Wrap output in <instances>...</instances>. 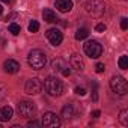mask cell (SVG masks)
Returning <instances> with one entry per match:
<instances>
[{"label": "cell", "instance_id": "1", "mask_svg": "<svg viewBox=\"0 0 128 128\" xmlns=\"http://www.w3.org/2000/svg\"><path fill=\"white\" fill-rule=\"evenodd\" d=\"M27 62H29V65H30L32 70H36V71H38V70H42V68L45 66V63H47V56H45V53H44L42 50L35 48V50H32V51L29 53Z\"/></svg>", "mask_w": 128, "mask_h": 128}, {"label": "cell", "instance_id": "2", "mask_svg": "<svg viewBox=\"0 0 128 128\" xmlns=\"http://www.w3.org/2000/svg\"><path fill=\"white\" fill-rule=\"evenodd\" d=\"M42 88L45 89V92L50 96H60L62 92H63V83L56 77H47L44 80Z\"/></svg>", "mask_w": 128, "mask_h": 128}, {"label": "cell", "instance_id": "3", "mask_svg": "<svg viewBox=\"0 0 128 128\" xmlns=\"http://www.w3.org/2000/svg\"><path fill=\"white\" fill-rule=\"evenodd\" d=\"M86 12L92 17H102L106 12V3L102 0H86Z\"/></svg>", "mask_w": 128, "mask_h": 128}, {"label": "cell", "instance_id": "4", "mask_svg": "<svg viewBox=\"0 0 128 128\" xmlns=\"http://www.w3.org/2000/svg\"><path fill=\"white\" fill-rule=\"evenodd\" d=\"M110 88H112V90H113L114 94H118V95H125V94L128 92V83H126V80H125L124 77H120V76L112 77V80H110Z\"/></svg>", "mask_w": 128, "mask_h": 128}, {"label": "cell", "instance_id": "5", "mask_svg": "<svg viewBox=\"0 0 128 128\" xmlns=\"http://www.w3.org/2000/svg\"><path fill=\"white\" fill-rule=\"evenodd\" d=\"M84 53L90 57V59H98L101 54H102V45L98 42V41H88L84 44Z\"/></svg>", "mask_w": 128, "mask_h": 128}, {"label": "cell", "instance_id": "6", "mask_svg": "<svg viewBox=\"0 0 128 128\" xmlns=\"http://www.w3.org/2000/svg\"><path fill=\"white\" fill-rule=\"evenodd\" d=\"M35 112H36V107H35V104L32 101H21L18 104V113L23 118H27V119L29 118H33L35 116Z\"/></svg>", "mask_w": 128, "mask_h": 128}, {"label": "cell", "instance_id": "7", "mask_svg": "<svg viewBox=\"0 0 128 128\" xmlns=\"http://www.w3.org/2000/svg\"><path fill=\"white\" fill-rule=\"evenodd\" d=\"M24 90L29 95H38L42 90V82L39 78H29L24 84Z\"/></svg>", "mask_w": 128, "mask_h": 128}, {"label": "cell", "instance_id": "8", "mask_svg": "<svg viewBox=\"0 0 128 128\" xmlns=\"http://www.w3.org/2000/svg\"><path fill=\"white\" fill-rule=\"evenodd\" d=\"M42 125L47 126V128H57V126L60 125V119H59V116H57L56 113L47 112V113H44V116H42Z\"/></svg>", "mask_w": 128, "mask_h": 128}, {"label": "cell", "instance_id": "9", "mask_svg": "<svg viewBox=\"0 0 128 128\" xmlns=\"http://www.w3.org/2000/svg\"><path fill=\"white\" fill-rule=\"evenodd\" d=\"M45 35H47V39L50 41V44L54 45V47L60 45L62 41H63V35H62V32L59 29H48Z\"/></svg>", "mask_w": 128, "mask_h": 128}, {"label": "cell", "instance_id": "10", "mask_svg": "<svg viewBox=\"0 0 128 128\" xmlns=\"http://www.w3.org/2000/svg\"><path fill=\"white\" fill-rule=\"evenodd\" d=\"M70 63H71V68H74L76 71H84V60L82 59L80 54H71Z\"/></svg>", "mask_w": 128, "mask_h": 128}, {"label": "cell", "instance_id": "11", "mask_svg": "<svg viewBox=\"0 0 128 128\" xmlns=\"http://www.w3.org/2000/svg\"><path fill=\"white\" fill-rule=\"evenodd\" d=\"M3 68H5V72H8V74H15V72L20 71V63H18L17 60H14V59H8V60H5V63H3Z\"/></svg>", "mask_w": 128, "mask_h": 128}, {"label": "cell", "instance_id": "12", "mask_svg": "<svg viewBox=\"0 0 128 128\" xmlns=\"http://www.w3.org/2000/svg\"><path fill=\"white\" fill-rule=\"evenodd\" d=\"M12 116H14V110H12V107L5 106V107L0 108V122H8V120L12 119Z\"/></svg>", "mask_w": 128, "mask_h": 128}, {"label": "cell", "instance_id": "13", "mask_svg": "<svg viewBox=\"0 0 128 128\" xmlns=\"http://www.w3.org/2000/svg\"><path fill=\"white\" fill-rule=\"evenodd\" d=\"M56 8L60 12H70L72 9V0H56Z\"/></svg>", "mask_w": 128, "mask_h": 128}, {"label": "cell", "instance_id": "14", "mask_svg": "<svg viewBox=\"0 0 128 128\" xmlns=\"http://www.w3.org/2000/svg\"><path fill=\"white\" fill-rule=\"evenodd\" d=\"M74 116V107H72V104H66V106H63V108H62V118L63 119H71Z\"/></svg>", "mask_w": 128, "mask_h": 128}, {"label": "cell", "instance_id": "15", "mask_svg": "<svg viewBox=\"0 0 128 128\" xmlns=\"http://www.w3.org/2000/svg\"><path fill=\"white\" fill-rule=\"evenodd\" d=\"M42 18H44L47 23H56V21H57V17H56V14H54L51 9H44V11H42Z\"/></svg>", "mask_w": 128, "mask_h": 128}, {"label": "cell", "instance_id": "16", "mask_svg": "<svg viewBox=\"0 0 128 128\" xmlns=\"http://www.w3.org/2000/svg\"><path fill=\"white\" fill-rule=\"evenodd\" d=\"M66 65H65V60H63V59H60V57H57V59H54L53 62H51V70L53 71H62L63 68H65Z\"/></svg>", "mask_w": 128, "mask_h": 128}, {"label": "cell", "instance_id": "17", "mask_svg": "<svg viewBox=\"0 0 128 128\" xmlns=\"http://www.w3.org/2000/svg\"><path fill=\"white\" fill-rule=\"evenodd\" d=\"M88 36H89V30H88V29H84V27H82V29H78V30L76 32V39H77V41L86 39Z\"/></svg>", "mask_w": 128, "mask_h": 128}, {"label": "cell", "instance_id": "18", "mask_svg": "<svg viewBox=\"0 0 128 128\" xmlns=\"http://www.w3.org/2000/svg\"><path fill=\"white\" fill-rule=\"evenodd\" d=\"M119 122H120L124 126L128 125V110H126V108H124V110L119 112Z\"/></svg>", "mask_w": 128, "mask_h": 128}, {"label": "cell", "instance_id": "19", "mask_svg": "<svg viewBox=\"0 0 128 128\" xmlns=\"http://www.w3.org/2000/svg\"><path fill=\"white\" fill-rule=\"evenodd\" d=\"M118 65L120 70H126L128 68V57L126 56H120L119 60H118Z\"/></svg>", "mask_w": 128, "mask_h": 128}, {"label": "cell", "instance_id": "20", "mask_svg": "<svg viewBox=\"0 0 128 128\" xmlns=\"http://www.w3.org/2000/svg\"><path fill=\"white\" fill-rule=\"evenodd\" d=\"M9 32H11L14 36H17V35L21 32V29H20V26H18L17 23H12V24H9Z\"/></svg>", "mask_w": 128, "mask_h": 128}, {"label": "cell", "instance_id": "21", "mask_svg": "<svg viewBox=\"0 0 128 128\" xmlns=\"http://www.w3.org/2000/svg\"><path fill=\"white\" fill-rule=\"evenodd\" d=\"M38 30H39V23H38V21H35V20H32V21H30V24H29V32L36 33Z\"/></svg>", "mask_w": 128, "mask_h": 128}, {"label": "cell", "instance_id": "22", "mask_svg": "<svg viewBox=\"0 0 128 128\" xmlns=\"http://www.w3.org/2000/svg\"><path fill=\"white\" fill-rule=\"evenodd\" d=\"M6 95H8V88L5 84H0V100L6 98Z\"/></svg>", "mask_w": 128, "mask_h": 128}, {"label": "cell", "instance_id": "23", "mask_svg": "<svg viewBox=\"0 0 128 128\" xmlns=\"http://www.w3.org/2000/svg\"><path fill=\"white\" fill-rule=\"evenodd\" d=\"M74 92H76L77 95H80V96H83V95L86 94V89H84L83 86H77V88L74 89Z\"/></svg>", "mask_w": 128, "mask_h": 128}, {"label": "cell", "instance_id": "24", "mask_svg": "<svg viewBox=\"0 0 128 128\" xmlns=\"http://www.w3.org/2000/svg\"><path fill=\"white\" fill-rule=\"evenodd\" d=\"M42 125V122H39V120H35V119H32V120H29L27 122V126H41Z\"/></svg>", "mask_w": 128, "mask_h": 128}, {"label": "cell", "instance_id": "25", "mask_svg": "<svg viewBox=\"0 0 128 128\" xmlns=\"http://www.w3.org/2000/svg\"><path fill=\"white\" fill-rule=\"evenodd\" d=\"M104 70H106V66H104V63H96V65H95V71H96L98 74L104 72Z\"/></svg>", "mask_w": 128, "mask_h": 128}, {"label": "cell", "instance_id": "26", "mask_svg": "<svg viewBox=\"0 0 128 128\" xmlns=\"http://www.w3.org/2000/svg\"><path fill=\"white\" fill-rule=\"evenodd\" d=\"M60 72H62V76H63V77H70V76H71V70H70L68 66H65Z\"/></svg>", "mask_w": 128, "mask_h": 128}, {"label": "cell", "instance_id": "27", "mask_svg": "<svg viewBox=\"0 0 128 128\" xmlns=\"http://www.w3.org/2000/svg\"><path fill=\"white\" fill-rule=\"evenodd\" d=\"M120 29H122V30H126V29H128V20H126V18H122V20H120Z\"/></svg>", "mask_w": 128, "mask_h": 128}, {"label": "cell", "instance_id": "28", "mask_svg": "<svg viewBox=\"0 0 128 128\" xmlns=\"http://www.w3.org/2000/svg\"><path fill=\"white\" fill-rule=\"evenodd\" d=\"M106 29H107V27H106V24H104V23H100V24H96V27H95V30H96V32H100V33H101V32H104Z\"/></svg>", "mask_w": 128, "mask_h": 128}, {"label": "cell", "instance_id": "29", "mask_svg": "<svg viewBox=\"0 0 128 128\" xmlns=\"http://www.w3.org/2000/svg\"><path fill=\"white\" fill-rule=\"evenodd\" d=\"M92 100L96 101L98 100V90H96V84H94V90H92Z\"/></svg>", "mask_w": 128, "mask_h": 128}, {"label": "cell", "instance_id": "30", "mask_svg": "<svg viewBox=\"0 0 128 128\" xmlns=\"http://www.w3.org/2000/svg\"><path fill=\"white\" fill-rule=\"evenodd\" d=\"M100 114H101V112H100V110H94V112H92V114H90V116H92V118H95V119H96V118H100Z\"/></svg>", "mask_w": 128, "mask_h": 128}, {"label": "cell", "instance_id": "31", "mask_svg": "<svg viewBox=\"0 0 128 128\" xmlns=\"http://www.w3.org/2000/svg\"><path fill=\"white\" fill-rule=\"evenodd\" d=\"M0 2H5V3H9V2H12V0H0Z\"/></svg>", "mask_w": 128, "mask_h": 128}, {"label": "cell", "instance_id": "32", "mask_svg": "<svg viewBox=\"0 0 128 128\" xmlns=\"http://www.w3.org/2000/svg\"><path fill=\"white\" fill-rule=\"evenodd\" d=\"M77 2H78V3H84V2H86V0H77Z\"/></svg>", "mask_w": 128, "mask_h": 128}, {"label": "cell", "instance_id": "33", "mask_svg": "<svg viewBox=\"0 0 128 128\" xmlns=\"http://www.w3.org/2000/svg\"><path fill=\"white\" fill-rule=\"evenodd\" d=\"M3 12V8H2V5H0V14H2Z\"/></svg>", "mask_w": 128, "mask_h": 128}, {"label": "cell", "instance_id": "34", "mask_svg": "<svg viewBox=\"0 0 128 128\" xmlns=\"http://www.w3.org/2000/svg\"><path fill=\"white\" fill-rule=\"evenodd\" d=\"M124 2H126V0H124Z\"/></svg>", "mask_w": 128, "mask_h": 128}, {"label": "cell", "instance_id": "35", "mask_svg": "<svg viewBox=\"0 0 128 128\" xmlns=\"http://www.w3.org/2000/svg\"><path fill=\"white\" fill-rule=\"evenodd\" d=\"M0 128H2V126H0Z\"/></svg>", "mask_w": 128, "mask_h": 128}]
</instances>
